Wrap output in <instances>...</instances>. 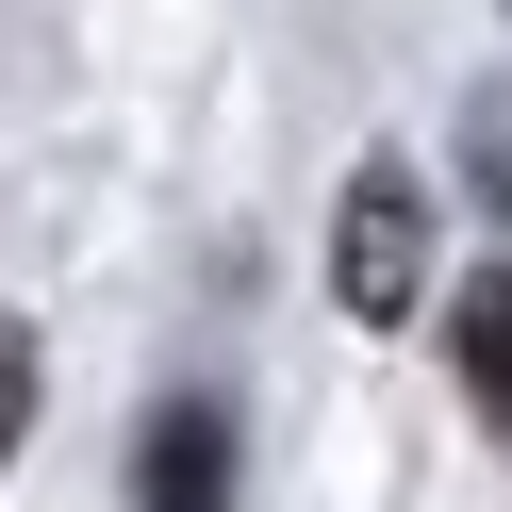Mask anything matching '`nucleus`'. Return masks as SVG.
Instances as JSON below:
<instances>
[{
  "label": "nucleus",
  "mask_w": 512,
  "mask_h": 512,
  "mask_svg": "<svg viewBox=\"0 0 512 512\" xmlns=\"http://www.w3.org/2000/svg\"><path fill=\"white\" fill-rule=\"evenodd\" d=\"M413 281H430V182L380 149V166L347 182V215H331V298L364 314V331H397V314H413Z\"/></svg>",
  "instance_id": "nucleus-1"
},
{
  "label": "nucleus",
  "mask_w": 512,
  "mask_h": 512,
  "mask_svg": "<svg viewBox=\"0 0 512 512\" xmlns=\"http://www.w3.org/2000/svg\"><path fill=\"white\" fill-rule=\"evenodd\" d=\"M446 347H463V397L512 430V265H479L463 281V314H446Z\"/></svg>",
  "instance_id": "nucleus-3"
},
{
  "label": "nucleus",
  "mask_w": 512,
  "mask_h": 512,
  "mask_svg": "<svg viewBox=\"0 0 512 512\" xmlns=\"http://www.w3.org/2000/svg\"><path fill=\"white\" fill-rule=\"evenodd\" d=\"M149 512H232V413H215V397L149 413Z\"/></svg>",
  "instance_id": "nucleus-2"
},
{
  "label": "nucleus",
  "mask_w": 512,
  "mask_h": 512,
  "mask_svg": "<svg viewBox=\"0 0 512 512\" xmlns=\"http://www.w3.org/2000/svg\"><path fill=\"white\" fill-rule=\"evenodd\" d=\"M17 430H34V331L0 314V463H17Z\"/></svg>",
  "instance_id": "nucleus-4"
}]
</instances>
